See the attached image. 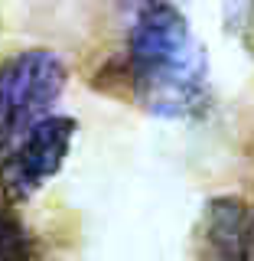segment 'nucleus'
Segmentation results:
<instances>
[{
    "label": "nucleus",
    "instance_id": "nucleus-6",
    "mask_svg": "<svg viewBox=\"0 0 254 261\" xmlns=\"http://www.w3.org/2000/svg\"><path fill=\"white\" fill-rule=\"evenodd\" d=\"M251 261H254V209H251Z\"/></svg>",
    "mask_w": 254,
    "mask_h": 261
},
{
    "label": "nucleus",
    "instance_id": "nucleus-2",
    "mask_svg": "<svg viewBox=\"0 0 254 261\" xmlns=\"http://www.w3.org/2000/svg\"><path fill=\"white\" fill-rule=\"evenodd\" d=\"M65 88V65L52 49H20L0 62V160L10 147L49 118Z\"/></svg>",
    "mask_w": 254,
    "mask_h": 261
},
{
    "label": "nucleus",
    "instance_id": "nucleus-3",
    "mask_svg": "<svg viewBox=\"0 0 254 261\" xmlns=\"http://www.w3.org/2000/svg\"><path fill=\"white\" fill-rule=\"evenodd\" d=\"M72 137H75V121L65 114H49L36 127H30L0 160V193L10 202L36 196L62 170Z\"/></svg>",
    "mask_w": 254,
    "mask_h": 261
},
{
    "label": "nucleus",
    "instance_id": "nucleus-5",
    "mask_svg": "<svg viewBox=\"0 0 254 261\" xmlns=\"http://www.w3.org/2000/svg\"><path fill=\"white\" fill-rule=\"evenodd\" d=\"M0 261H36V245L26 225L0 209Z\"/></svg>",
    "mask_w": 254,
    "mask_h": 261
},
{
    "label": "nucleus",
    "instance_id": "nucleus-4",
    "mask_svg": "<svg viewBox=\"0 0 254 261\" xmlns=\"http://www.w3.org/2000/svg\"><path fill=\"white\" fill-rule=\"evenodd\" d=\"M189 261H251V212L241 199L222 196L206 206Z\"/></svg>",
    "mask_w": 254,
    "mask_h": 261
},
{
    "label": "nucleus",
    "instance_id": "nucleus-1",
    "mask_svg": "<svg viewBox=\"0 0 254 261\" xmlns=\"http://www.w3.org/2000/svg\"><path fill=\"white\" fill-rule=\"evenodd\" d=\"M124 85L157 118L186 121L209 105V56L166 0H140L124 36Z\"/></svg>",
    "mask_w": 254,
    "mask_h": 261
}]
</instances>
